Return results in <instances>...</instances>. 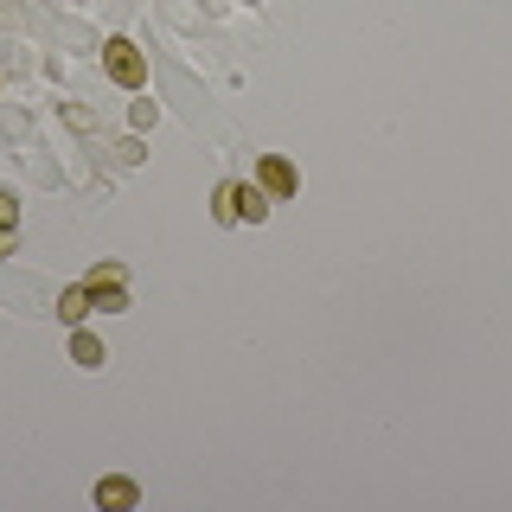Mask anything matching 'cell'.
<instances>
[{
  "label": "cell",
  "mask_w": 512,
  "mask_h": 512,
  "mask_svg": "<svg viewBox=\"0 0 512 512\" xmlns=\"http://www.w3.org/2000/svg\"><path fill=\"white\" fill-rule=\"evenodd\" d=\"M84 288H90V301L103 314H122L128 308V269L122 263H96L90 276H84Z\"/></svg>",
  "instance_id": "obj_1"
},
{
  "label": "cell",
  "mask_w": 512,
  "mask_h": 512,
  "mask_svg": "<svg viewBox=\"0 0 512 512\" xmlns=\"http://www.w3.org/2000/svg\"><path fill=\"white\" fill-rule=\"evenodd\" d=\"M103 64H109V77H116L122 90H141V84H148V58H141L128 39H109L103 45Z\"/></svg>",
  "instance_id": "obj_2"
},
{
  "label": "cell",
  "mask_w": 512,
  "mask_h": 512,
  "mask_svg": "<svg viewBox=\"0 0 512 512\" xmlns=\"http://www.w3.org/2000/svg\"><path fill=\"white\" fill-rule=\"evenodd\" d=\"M256 186H263L269 199H295V186H301L295 160H288V154H263V160H256Z\"/></svg>",
  "instance_id": "obj_3"
},
{
  "label": "cell",
  "mask_w": 512,
  "mask_h": 512,
  "mask_svg": "<svg viewBox=\"0 0 512 512\" xmlns=\"http://www.w3.org/2000/svg\"><path fill=\"white\" fill-rule=\"evenodd\" d=\"M141 493H135V480H122V474H109V480H96V506L103 512H128Z\"/></svg>",
  "instance_id": "obj_4"
},
{
  "label": "cell",
  "mask_w": 512,
  "mask_h": 512,
  "mask_svg": "<svg viewBox=\"0 0 512 512\" xmlns=\"http://www.w3.org/2000/svg\"><path fill=\"white\" fill-rule=\"evenodd\" d=\"M96 308V301H90V288L84 282H71V288H64V295H58V320H64V327H84V314Z\"/></svg>",
  "instance_id": "obj_5"
},
{
  "label": "cell",
  "mask_w": 512,
  "mask_h": 512,
  "mask_svg": "<svg viewBox=\"0 0 512 512\" xmlns=\"http://www.w3.org/2000/svg\"><path fill=\"white\" fill-rule=\"evenodd\" d=\"M263 218H269V192L237 180V224H263Z\"/></svg>",
  "instance_id": "obj_6"
},
{
  "label": "cell",
  "mask_w": 512,
  "mask_h": 512,
  "mask_svg": "<svg viewBox=\"0 0 512 512\" xmlns=\"http://www.w3.org/2000/svg\"><path fill=\"white\" fill-rule=\"evenodd\" d=\"M71 359L84 365V372H96V365H103L109 352H103V340H96V333H84V327H71Z\"/></svg>",
  "instance_id": "obj_7"
},
{
  "label": "cell",
  "mask_w": 512,
  "mask_h": 512,
  "mask_svg": "<svg viewBox=\"0 0 512 512\" xmlns=\"http://www.w3.org/2000/svg\"><path fill=\"white\" fill-rule=\"evenodd\" d=\"M212 218H218V224H237V180H224V186L212 192Z\"/></svg>",
  "instance_id": "obj_8"
},
{
  "label": "cell",
  "mask_w": 512,
  "mask_h": 512,
  "mask_svg": "<svg viewBox=\"0 0 512 512\" xmlns=\"http://www.w3.org/2000/svg\"><path fill=\"white\" fill-rule=\"evenodd\" d=\"M0 224H20V199H13L7 186H0Z\"/></svg>",
  "instance_id": "obj_9"
},
{
  "label": "cell",
  "mask_w": 512,
  "mask_h": 512,
  "mask_svg": "<svg viewBox=\"0 0 512 512\" xmlns=\"http://www.w3.org/2000/svg\"><path fill=\"white\" fill-rule=\"evenodd\" d=\"M13 237H20V224H0V256L13 250Z\"/></svg>",
  "instance_id": "obj_10"
}]
</instances>
